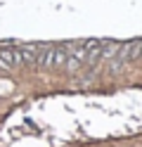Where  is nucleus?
<instances>
[{
    "mask_svg": "<svg viewBox=\"0 0 142 147\" xmlns=\"http://www.w3.org/2000/svg\"><path fill=\"white\" fill-rule=\"evenodd\" d=\"M116 50H118V43H114V40H102L100 59H111V57H116Z\"/></svg>",
    "mask_w": 142,
    "mask_h": 147,
    "instance_id": "f03ea898",
    "label": "nucleus"
},
{
    "mask_svg": "<svg viewBox=\"0 0 142 147\" xmlns=\"http://www.w3.org/2000/svg\"><path fill=\"white\" fill-rule=\"evenodd\" d=\"M17 50H19V57H22V64H26V67H33L38 62V48L36 45H22Z\"/></svg>",
    "mask_w": 142,
    "mask_h": 147,
    "instance_id": "f257e3e1",
    "label": "nucleus"
},
{
    "mask_svg": "<svg viewBox=\"0 0 142 147\" xmlns=\"http://www.w3.org/2000/svg\"><path fill=\"white\" fill-rule=\"evenodd\" d=\"M14 67V50L3 48L0 50V69H12Z\"/></svg>",
    "mask_w": 142,
    "mask_h": 147,
    "instance_id": "7ed1b4c3",
    "label": "nucleus"
},
{
    "mask_svg": "<svg viewBox=\"0 0 142 147\" xmlns=\"http://www.w3.org/2000/svg\"><path fill=\"white\" fill-rule=\"evenodd\" d=\"M64 59H66V52L62 48H55V52H52V69L64 67Z\"/></svg>",
    "mask_w": 142,
    "mask_h": 147,
    "instance_id": "39448f33",
    "label": "nucleus"
},
{
    "mask_svg": "<svg viewBox=\"0 0 142 147\" xmlns=\"http://www.w3.org/2000/svg\"><path fill=\"white\" fill-rule=\"evenodd\" d=\"M81 64H83V59L76 52H71V55H66V59H64V69L69 71V74H73V71L81 69Z\"/></svg>",
    "mask_w": 142,
    "mask_h": 147,
    "instance_id": "20e7f679",
    "label": "nucleus"
}]
</instances>
